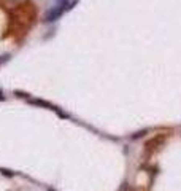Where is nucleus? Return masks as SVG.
Wrapping results in <instances>:
<instances>
[{"mask_svg":"<svg viewBox=\"0 0 181 191\" xmlns=\"http://www.w3.org/2000/svg\"><path fill=\"white\" fill-rule=\"evenodd\" d=\"M62 13H64V8H52V10L48 11L45 21H46V22H52V21H56V19H59Z\"/></svg>","mask_w":181,"mask_h":191,"instance_id":"nucleus-1","label":"nucleus"},{"mask_svg":"<svg viewBox=\"0 0 181 191\" xmlns=\"http://www.w3.org/2000/svg\"><path fill=\"white\" fill-rule=\"evenodd\" d=\"M48 191H54V189H52V188H49V189H48Z\"/></svg>","mask_w":181,"mask_h":191,"instance_id":"nucleus-6","label":"nucleus"},{"mask_svg":"<svg viewBox=\"0 0 181 191\" xmlns=\"http://www.w3.org/2000/svg\"><path fill=\"white\" fill-rule=\"evenodd\" d=\"M0 170H2L3 175H8V177H13V175H15V174H13L11 170H8V169H0Z\"/></svg>","mask_w":181,"mask_h":191,"instance_id":"nucleus-2","label":"nucleus"},{"mask_svg":"<svg viewBox=\"0 0 181 191\" xmlns=\"http://www.w3.org/2000/svg\"><path fill=\"white\" fill-rule=\"evenodd\" d=\"M15 96H16V97H27V94L21 92V91H15Z\"/></svg>","mask_w":181,"mask_h":191,"instance_id":"nucleus-3","label":"nucleus"},{"mask_svg":"<svg viewBox=\"0 0 181 191\" xmlns=\"http://www.w3.org/2000/svg\"><path fill=\"white\" fill-rule=\"evenodd\" d=\"M59 2H61V3H64V5H67V3H68V0H59Z\"/></svg>","mask_w":181,"mask_h":191,"instance_id":"nucleus-5","label":"nucleus"},{"mask_svg":"<svg viewBox=\"0 0 181 191\" xmlns=\"http://www.w3.org/2000/svg\"><path fill=\"white\" fill-rule=\"evenodd\" d=\"M0 100H5V97H3V92L0 91Z\"/></svg>","mask_w":181,"mask_h":191,"instance_id":"nucleus-4","label":"nucleus"}]
</instances>
